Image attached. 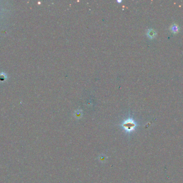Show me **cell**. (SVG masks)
<instances>
[{"label":"cell","mask_w":183,"mask_h":183,"mask_svg":"<svg viewBox=\"0 0 183 183\" xmlns=\"http://www.w3.org/2000/svg\"><path fill=\"white\" fill-rule=\"evenodd\" d=\"M7 78V76L4 73H2L0 74V82H3Z\"/></svg>","instance_id":"2"},{"label":"cell","mask_w":183,"mask_h":183,"mask_svg":"<svg viewBox=\"0 0 183 183\" xmlns=\"http://www.w3.org/2000/svg\"><path fill=\"white\" fill-rule=\"evenodd\" d=\"M171 31L174 32V33H177L178 31V27L177 25H172V26H171Z\"/></svg>","instance_id":"3"},{"label":"cell","mask_w":183,"mask_h":183,"mask_svg":"<svg viewBox=\"0 0 183 183\" xmlns=\"http://www.w3.org/2000/svg\"><path fill=\"white\" fill-rule=\"evenodd\" d=\"M124 127L125 128L126 130H129V131H131L132 128H133L135 125L133 123V122L131 121L130 120L126 121L125 123L123 125Z\"/></svg>","instance_id":"1"},{"label":"cell","mask_w":183,"mask_h":183,"mask_svg":"<svg viewBox=\"0 0 183 183\" xmlns=\"http://www.w3.org/2000/svg\"><path fill=\"white\" fill-rule=\"evenodd\" d=\"M154 31H148V35H149V37H152V36H153V34H154Z\"/></svg>","instance_id":"4"}]
</instances>
